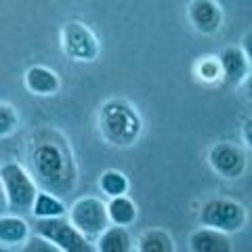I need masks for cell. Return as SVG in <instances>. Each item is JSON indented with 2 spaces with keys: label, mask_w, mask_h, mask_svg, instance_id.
<instances>
[{
  "label": "cell",
  "mask_w": 252,
  "mask_h": 252,
  "mask_svg": "<svg viewBox=\"0 0 252 252\" xmlns=\"http://www.w3.org/2000/svg\"><path fill=\"white\" fill-rule=\"evenodd\" d=\"M135 248L132 244V238L130 233L126 231V227H120V225H114V227H105L103 231L99 233L97 238V248L99 252H130Z\"/></svg>",
  "instance_id": "obj_14"
},
{
  "label": "cell",
  "mask_w": 252,
  "mask_h": 252,
  "mask_svg": "<svg viewBox=\"0 0 252 252\" xmlns=\"http://www.w3.org/2000/svg\"><path fill=\"white\" fill-rule=\"evenodd\" d=\"M97 122L101 137L114 147L135 145L143 132V120L137 107L126 99H107L99 109Z\"/></svg>",
  "instance_id": "obj_2"
},
{
  "label": "cell",
  "mask_w": 252,
  "mask_h": 252,
  "mask_svg": "<svg viewBox=\"0 0 252 252\" xmlns=\"http://www.w3.org/2000/svg\"><path fill=\"white\" fill-rule=\"evenodd\" d=\"M6 208V198H4V189H2V185H0V212H2Z\"/></svg>",
  "instance_id": "obj_23"
},
{
  "label": "cell",
  "mask_w": 252,
  "mask_h": 252,
  "mask_svg": "<svg viewBox=\"0 0 252 252\" xmlns=\"http://www.w3.org/2000/svg\"><path fill=\"white\" fill-rule=\"evenodd\" d=\"M244 141H246V145H250V120L244 124Z\"/></svg>",
  "instance_id": "obj_22"
},
{
  "label": "cell",
  "mask_w": 252,
  "mask_h": 252,
  "mask_svg": "<svg viewBox=\"0 0 252 252\" xmlns=\"http://www.w3.org/2000/svg\"><path fill=\"white\" fill-rule=\"evenodd\" d=\"M137 250L139 252H175V240L170 238L168 231L147 229L137 240Z\"/></svg>",
  "instance_id": "obj_17"
},
{
  "label": "cell",
  "mask_w": 252,
  "mask_h": 252,
  "mask_svg": "<svg viewBox=\"0 0 252 252\" xmlns=\"http://www.w3.org/2000/svg\"><path fill=\"white\" fill-rule=\"evenodd\" d=\"M67 220L86 240H97L99 233L109 225L105 202H101L99 198H93V195L76 200L72 204V208L67 210Z\"/></svg>",
  "instance_id": "obj_7"
},
{
  "label": "cell",
  "mask_w": 252,
  "mask_h": 252,
  "mask_svg": "<svg viewBox=\"0 0 252 252\" xmlns=\"http://www.w3.org/2000/svg\"><path fill=\"white\" fill-rule=\"evenodd\" d=\"M107 208V219L112 225H120V227H128L137 220V204L132 202L128 195H114L109 198V202L105 204Z\"/></svg>",
  "instance_id": "obj_15"
},
{
  "label": "cell",
  "mask_w": 252,
  "mask_h": 252,
  "mask_svg": "<svg viewBox=\"0 0 252 252\" xmlns=\"http://www.w3.org/2000/svg\"><path fill=\"white\" fill-rule=\"evenodd\" d=\"M23 250H28V252H59L49 240L42 238V235H38V233L32 240L28 238V246L23 248Z\"/></svg>",
  "instance_id": "obj_21"
},
{
  "label": "cell",
  "mask_w": 252,
  "mask_h": 252,
  "mask_svg": "<svg viewBox=\"0 0 252 252\" xmlns=\"http://www.w3.org/2000/svg\"><path fill=\"white\" fill-rule=\"evenodd\" d=\"M23 82H26V89L32 94H40V97H49V94H55L61 89V80L57 72L46 65L28 67L26 76H23Z\"/></svg>",
  "instance_id": "obj_11"
},
{
  "label": "cell",
  "mask_w": 252,
  "mask_h": 252,
  "mask_svg": "<svg viewBox=\"0 0 252 252\" xmlns=\"http://www.w3.org/2000/svg\"><path fill=\"white\" fill-rule=\"evenodd\" d=\"M61 51L72 61L91 63L99 57V40L94 32L82 21H65L59 32Z\"/></svg>",
  "instance_id": "obj_6"
},
{
  "label": "cell",
  "mask_w": 252,
  "mask_h": 252,
  "mask_svg": "<svg viewBox=\"0 0 252 252\" xmlns=\"http://www.w3.org/2000/svg\"><path fill=\"white\" fill-rule=\"evenodd\" d=\"M248 220L246 206L229 198H210L200 208V225L212 229L235 233L242 231Z\"/></svg>",
  "instance_id": "obj_4"
},
{
  "label": "cell",
  "mask_w": 252,
  "mask_h": 252,
  "mask_svg": "<svg viewBox=\"0 0 252 252\" xmlns=\"http://www.w3.org/2000/svg\"><path fill=\"white\" fill-rule=\"evenodd\" d=\"M0 185L4 189L6 210L15 215H28L38 191V185L32 179L30 170L17 162L0 164Z\"/></svg>",
  "instance_id": "obj_3"
},
{
  "label": "cell",
  "mask_w": 252,
  "mask_h": 252,
  "mask_svg": "<svg viewBox=\"0 0 252 252\" xmlns=\"http://www.w3.org/2000/svg\"><path fill=\"white\" fill-rule=\"evenodd\" d=\"M34 233L46 238L59 252H93L94 246H91V240L84 235L63 217H46L36 219Z\"/></svg>",
  "instance_id": "obj_5"
},
{
  "label": "cell",
  "mask_w": 252,
  "mask_h": 252,
  "mask_svg": "<svg viewBox=\"0 0 252 252\" xmlns=\"http://www.w3.org/2000/svg\"><path fill=\"white\" fill-rule=\"evenodd\" d=\"M19 126V114L9 103H0V139L11 137Z\"/></svg>",
  "instance_id": "obj_19"
},
{
  "label": "cell",
  "mask_w": 252,
  "mask_h": 252,
  "mask_svg": "<svg viewBox=\"0 0 252 252\" xmlns=\"http://www.w3.org/2000/svg\"><path fill=\"white\" fill-rule=\"evenodd\" d=\"M30 212L36 219H46V217H65V204L61 202L59 195H55L51 191H44V189H38L36 198L32 202Z\"/></svg>",
  "instance_id": "obj_16"
},
{
  "label": "cell",
  "mask_w": 252,
  "mask_h": 252,
  "mask_svg": "<svg viewBox=\"0 0 252 252\" xmlns=\"http://www.w3.org/2000/svg\"><path fill=\"white\" fill-rule=\"evenodd\" d=\"M30 238V225L19 215H0V244L19 246Z\"/></svg>",
  "instance_id": "obj_13"
},
{
  "label": "cell",
  "mask_w": 252,
  "mask_h": 252,
  "mask_svg": "<svg viewBox=\"0 0 252 252\" xmlns=\"http://www.w3.org/2000/svg\"><path fill=\"white\" fill-rule=\"evenodd\" d=\"M208 164L220 179L235 181L242 179L248 168V154L246 149L231 141H220L208 149Z\"/></svg>",
  "instance_id": "obj_8"
},
{
  "label": "cell",
  "mask_w": 252,
  "mask_h": 252,
  "mask_svg": "<svg viewBox=\"0 0 252 252\" xmlns=\"http://www.w3.org/2000/svg\"><path fill=\"white\" fill-rule=\"evenodd\" d=\"M99 187L107 198H114V195H122L128 191V179L120 170H105L99 179Z\"/></svg>",
  "instance_id": "obj_18"
},
{
  "label": "cell",
  "mask_w": 252,
  "mask_h": 252,
  "mask_svg": "<svg viewBox=\"0 0 252 252\" xmlns=\"http://www.w3.org/2000/svg\"><path fill=\"white\" fill-rule=\"evenodd\" d=\"M28 166L36 185L55 195H67L78 183V166L67 137L55 126H42L28 139Z\"/></svg>",
  "instance_id": "obj_1"
},
{
  "label": "cell",
  "mask_w": 252,
  "mask_h": 252,
  "mask_svg": "<svg viewBox=\"0 0 252 252\" xmlns=\"http://www.w3.org/2000/svg\"><path fill=\"white\" fill-rule=\"evenodd\" d=\"M189 250L191 252H231L229 233L202 225V229H195L189 235Z\"/></svg>",
  "instance_id": "obj_12"
},
{
  "label": "cell",
  "mask_w": 252,
  "mask_h": 252,
  "mask_svg": "<svg viewBox=\"0 0 252 252\" xmlns=\"http://www.w3.org/2000/svg\"><path fill=\"white\" fill-rule=\"evenodd\" d=\"M187 17L200 34H217L223 26V9L217 0H191L187 6Z\"/></svg>",
  "instance_id": "obj_9"
},
{
  "label": "cell",
  "mask_w": 252,
  "mask_h": 252,
  "mask_svg": "<svg viewBox=\"0 0 252 252\" xmlns=\"http://www.w3.org/2000/svg\"><path fill=\"white\" fill-rule=\"evenodd\" d=\"M198 76H200V80H204V82H217V80H220L219 59H215V57L202 59L198 63Z\"/></svg>",
  "instance_id": "obj_20"
},
{
  "label": "cell",
  "mask_w": 252,
  "mask_h": 252,
  "mask_svg": "<svg viewBox=\"0 0 252 252\" xmlns=\"http://www.w3.org/2000/svg\"><path fill=\"white\" fill-rule=\"evenodd\" d=\"M219 65H220V80H225L231 86H238L246 80L250 72L248 53L240 49V46H227L219 55Z\"/></svg>",
  "instance_id": "obj_10"
}]
</instances>
